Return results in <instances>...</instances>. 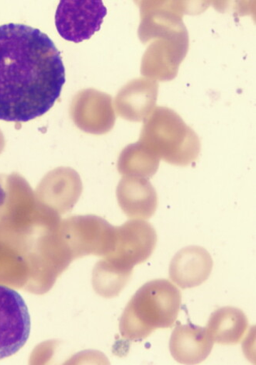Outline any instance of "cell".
I'll list each match as a JSON object with an SVG mask.
<instances>
[{
    "label": "cell",
    "instance_id": "obj_1",
    "mask_svg": "<svg viewBox=\"0 0 256 365\" xmlns=\"http://www.w3.org/2000/svg\"><path fill=\"white\" fill-rule=\"evenodd\" d=\"M65 83L63 58L47 34L21 24L0 26V120L20 123L41 117Z\"/></svg>",
    "mask_w": 256,
    "mask_h": 365
},
{
    "label": "cell",
    "instance_id": "obj_2",
    "mask_svg": "<svg viewBox=\"0 0 256 365\" xmlns=\"http://www.w3.org/2000/svg\"><path fill=\"white\" fill-rule=\"evenodd\" d=\"M138 142L164 162L183 167L195 163L201 148L196 132L165 106H155L144 120Z\"/></svg>",
    "mask_w": 256,
    "mask_h": 365
},
{
    "label": "cell",
    "instance_id": "obj_3",
    "mask_svg": "<svg viewBox=\"0 0 256 365\" xmlns=\"http://www.w3.org/2000/svg\"><path fill=\"white\" fill-rule=\"evenodd\" d=\"M181 293L166 279L149 282L137 292L122 322V329L133 339H145L158 329L172 327L181 307Z\"/></svg>",
    "mask_w": 256,
    "mask_h": 365
},
{
    "label": "cell",
    "instance_id": "obj_4",
    "mask_svg": "<svg viewBox=\"0 0 256 365\" xmlns=\"http://www.w3.org/2000/svg\"><path fill=\"white\" fill-rule=\"evenodd\" d=\"M189 46L187 28L154 40L141 61V75L155 81H171L178 76Z\"/></svg>",
    "mask_w": 256,
    "mask_h": 365
},
{
    "label": "cell",
    "instance_id": "obj_5",
    "mask_svg": "<svg viewBox=\"0 0 256 365\" xmlns=\"http://www.w3.org/2000/svg\"><path fill=\"white\" fill-rule=\"evenodd\" d=\"M28 307L19 292L0 284V360L19 352L31 334Z\"/></svg>",
    "mask_w": 256,
    "mask_h": 365
},
{
    "label": "cell",
    "instance_id": "obj_6",
    "mask_svg": "<svg viewBox=\"0 0 256 365\" xmlns=\"http://www.w3.org/2000/svg\"><path fill=\"white\" fill-rule=\"evenodd\" d=\"M107 8L101 0L61 1L56 11V25L64 39L75 43L89 40L100 31Z\"/></svg>",
    "mask_w": 256,
    "mask_h": 365
},
{
    "label": "cell",
    "instance_id": "obj_7",
    "mask_svg": "<svg viewBox=\"0 0 256 365\" xmlns=\"http://www.w3.org/2000/svg\"><path fill=\"white\" fill-rule=\"evenodd\" d=\"M157 234L149 222L130 221L116 229V242L111 256L114 266L129 269L145 262L151 256L157 244Z\"/></svg>",
    "mask_w": 256,
    "mask_h": 365
},
{
    "label": "cell",
    "instance_id": "obj_8",
    "mask_svg": "<svg viewBox=\"0 0 256 365\" xmlns=\"http://www.w3.org/2000/svg\"><path fill=\"white\" fill-rule=\"evenodd\" d=\"M71 114L79 129L96 135L111 131L116 121L111 96L93 88L76 95Z\"/></svg>",
    "mask_w": 256,
    "mask_h": 365
},
{
    "label": "cell",
    "instance_id": "obj_9",
    "mask_svg": "<svg viewBox=\"0 0 256 365\" xmlns=\"http://www.w3.org/2000/svg\"><path fill=\"white\" fill-rule=\"evenodd\" d=\"M140 24L138 36L147 43L186 29L183 14L186 5L180 1H140Z\"/></svg>",
    "mask_w": 256,
    "mask_h": 365
},
{
    "label": "cell",
    "instance_id": "obj_10",
    "mask_svg": "<svg viewBox=\"0 0 256 365\" xmlns=\"http://www.w3.org/2000/svg\"><path fill=\"white\" fill-rule=\"evenodd\" d=\"M158 83L155 80L140 78L123 86L116 96V108L123 119L144 121L155 108Z\"/></svg>",
    "mask_w": 256,
    "mask_h": 365
},
{
    "label": "cell",
    "instance_id": "obj_11",
    "mask_svg": "<svg viewBox=\"0 0 256 365\" xmlns=\"http://www.w3.org/2000/svg\"><path fill=\"white\" fill-rule=\"evenodd\" d=\"M213 264L210 255L204 247H184L171 261L170 277L182 289L198 287L208 279Z\"/></svg>",
    "mask_w": 256,
    "mask_h": 365
},
{
    "label": "cell",
    "instance_id": "obj_12",
    "mask_svg": "<svg viewBox=\"0 0 256 365\" xmlns=\"http://www.w3.org/2000/svg\"><path fill=\"white\" fill-rule=\"evenodd\" d=\"M214 343L206 328L179 324L172 334L170 350L173 358L180 364H198L208 359Z\"/></svg>",
    "mask_w": 256,
    "mask_h": 365
},
{
    "label": "cell",
    "instance_id": "obj_13",
    "mask_svg": "<svg viewBox=\"0 0 256 365\" xmlns=\"http://www.w3.org/2000/svg\"><path fill=\"white\" fill-rule=\"evenodd\" d=\"M117 194L120 206L130 217L148 219L157 210V192L151 182L144 178L123 176Z\"/></svg>",
    "mask_w": 256,
    "mask_h": 365
},
{
    "label": "cell",
    "instance_id": "obj_14",
    "mask_svg": "<svg viewBox=\"0 0 256 365\" xmlns=\"http://www.w3.org/2000/svg\"><path fill=\"white\" fill-rule=\"evenodd\" d=\"M248 327V319L242 310L227 307L210 315L206 329L214 342L235 345L242 341Z\"/></svg>",
    "mask_w": 256,
    "mask_h": 365
},
{
    "label": "cell",
    "instance_id": "obj_15",
    "mask_svg": "<svg viewBox=\"0 0 256 365\" xmlns=\"http://www.w3.org/2000/svg\"><path fill=\"white\" fill-rule=\"evenodd\" d=\"M32 195L29 182L19 173L0 175V217L11 221L21 217Z\"/></svg>",
    "mask_w": 256,
    "mask_h": 365
},
{
    "label": "cell",
    "instance_id": "obj_16",
    "mask_svg": "<svg viewBox=\"0 0 256 365\" xmlns=\"http://www.w3.org/2000/svg\"><path fill=\"white\" fill-rule=\"evenodd\" d=\"M160 159L140 143L130 145L122 150L118 160L119 173L125 176L150 179L158 171Z\"/></svg>",
    "mask_w": 256,
    "mask_h": 365
},
{
    "label": "cell",
    "instance_id": "obj_17",
    "mask_svg": "<svg viewBox=\"0 0 256 365\" xmlns=\"http://www.w3.org/2000/svg\"><path fill=\"white\" fill-rule=\"evenodd\" d=\"M4 148V139L2 135V132L0 131V153H2V150Z\"/></svg>",
    "mask_w": 256,
    "mask_h": 365
}]
</instances>
